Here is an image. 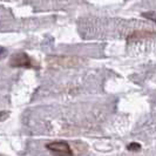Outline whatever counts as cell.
I'll return each instance as SVG.
<instances>
[{
  "instance_id": "obj_3",
  "label": "cell",
  "mask_w": 156,
  "mask_h": 156,
  "mask_svg": "<svg viewBox=\"0 0 156 156\" xmlns=\"http://www.w3.org/2000/svg\"><path fill=\"white\" fill-rule=\"evenodd\" d=\"M49 63L52 62L54 66H60V67H74L80 63V59L75 56H53L52 61L48 60Z\"/></svg>"
},
{
  "instance_id": "obj_7",
  "label": "cell",
  "mask_w": 156,
  "mask_h": 156,
  "mask_svg": "<svg viewBox=\"0 0 156 156\" xmlns=\"http://www.w3.org/2000/svg\"><path fill=\"white\" fill-rule=\"evenodd\" d=\"M1 53H4V49H2V48H0V54H1Z\"/></svg>"
},
{
  "instance_id": "obj_2",
  "label": "cell",
  "mask_w": 156,
  "mask_h": 156,
  "mask_svg": "<svg viewBox=\"0 0 156 156\" xmlns=\"http://www.w3.org/2000/svg\"><path fill=\"white\" fill-rule=\"evenodd\" d=\"M9 66L12 67H21V68H33V60L26 53H16L12 55L11 60H9Z\"/></svg>"
},
{
  "instance_id": "obj_4",
  "label": "cell",
  "mask_w": 156,
  "mask_h": 156,
  "mask_svg": "<svg viewBox=\"0 0 156 156\" xmlns=\"http://www.w3.org/2000/svg\"><path fill=\"white\" fill-rule=\"evenodd\" d=\"M156 32L154 31H147V30H139V31H134L127 37L128 42H133V41H139V40L150 39V38H155Z\"/></svg>"
},
{
  "instance_id": "obj_5",
  "label": "cell",
  "mask_w": 156,
  "mask_h": 156,
  "mask_svg": "<svg viewBox=\"0 0 156 156\" xmlns=\"http://www.w3.org/2000/svg\"><path fill=\"white\" fill-rule=\"evenodd\" d=\"M127 149H128L129 151H137V150L141 149V144L137 143V142H132V143H129V144L127 146Z\"/></svg>"
},
{
  "instance_id": "obj_6",
  "label": "cell",
  "mask_w": 156,
  "mask_h": 156,
  "mask_svg": "<svg viewBox=\"0 0 156 156\" xmlns=\"http://www.w3.org/2000/svg\"><path fill=\"white\" fill-rule=\"evenodd\" d=\"M142 16L150 19L153 21H156V12H148V13H142Z\"/></svg>"
},
{
  "instance_id": "obj_1",
  "label": "cell",
  "mask_w": 156,
  "mask_h": 156,
  "mask_svg": "<svg viewBox=\"0 0 156 156\" xmlns=\"http://www.w3.org/2000/svg\"><path fill=\"white\" fill-rule=\"evenodd\" d=\"M46 148L56 156H73V150L66 141H54L46 144Z\"/></svg>"
}]
</instances>
